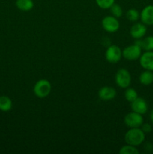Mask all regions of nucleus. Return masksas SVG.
Wrapping results in <instances>:
<instances>
[{
	"label": "nucleus",
	"instance_id": "obj_1",
	"mask_svg": "<svg viewBox=\"0 0 153 154\" xmlns=\"http://www.w3.org/2000/svg\"><path fill=\"white\" fill-rule=\"evenodd\" d=\"M145 139L146 133L140 128H130L124 135V141L126 144L135 147L141 145L145 141Z\"/></svg>",
	"mask_w": 153,
	"mask_h": 154
},
{
	"label": "nucleus",
	"instance_id": "obj_2",
	"mask_svg": "<svg viewBox=\"0 0 153 154\" xmlns=\"http://www.w3.org/2000/svg\"><path fill=\"white\" fill-rule=\"evenodd\" d=\"M52 90V85L46 79L38 80L33 87V92L35 96L40 99L46 98L50 94Z\"/></svg>",
	"mask_w": 153,
	"mask_h": 154
},
{
	"label": "nucleus",
	"instance_id": "obj_3",
	"mask_svg": "<svg viewBox=\"0 0 153 154\" xmlns=\"http://www.w3.org/2000/svg\"><path fill=\"white\" fill-rule=\"evenodd\" d=\"M115 81L116 85L122 89H126L131 84V75L126 69H120L117 71L115 75Z\"/></svg>",
	"mask_w": 153,
	"mask_h": 154
},
{
	"label": "nucleus",
	"instance_id": "obj_4",
	"mask_svg": "<svg viewBox=\"0 0 153 154\" xmlns=\"http://www.w3.org/2000/svg\"><path fill=\"white\" fill-rule=\"evenodd\" d=\"M122 57V51L118 46L112 45L106 48L105 51V58L106 61L112 64H116L121 60Z\"/></svg>",
	"mask_w": 153,
	"mask_h": 154
},
{
	"label": "nucleus",
	"instance_id": "obj_5",
	"mask_svg": "<svg viewBox=\"0 0 153 154\" xmlns=\"http://www.w3.org/2000/svg\"><path fill=\"white\" fill-rule=\"evenodd\" d=\"M142 48L136 44L129 45L122 51V57L129 61H135L139 60L142 55Z\"/></svg>",
	"mask_w": 153,
	"mask_h": 154
},
{
	"label": "nucleus",
	"instance_id": "obj_6",
	"mask_svg": "<svg viewBox=\"0 0 153 154\" xmlns=\"http://www.w3.org/2000/svg\"><path fill=\"white\" fill-rule=\"evenodd\" d=\"M142 115L132 111L125 115L124 118V124L129 128H140L144 123Z\"/></svg>",
	"mask_w": 153,
	"mask_h": 154
},
{
	"label": "nucleus",
	"instance_id": "obj_7",
	"mask_svg": "<svg viewBox=\"0 0 153 154\" xmlns=\"http://www.w3.org/2000/svg\"><path fill=\"white\" fill-rule=\"evenodd\" d=\"M101 25L105 31L110 33L117 32L120 27L118 18L115 17L112 15L104 17L101 21Z\"/></svg>",
	"mask_w": 153,
	"mask_h": 154
},
{
	"label": "nucleus",
	"instance_id": "obj_8",
	"mask_svg": "<svg viewBox=\"0 0 153 154\" xmlns=\"http://www.w3.org/2000/svg\"><path fill=\"white\" fill-rule=\"evenodd\" d=\"M147 32L146 25L141 23H135L130 29V35L133 38L140 39L146 35Z\"/></svg>",
	"mask_w": 153,
	"mask_h": 154
},
{
	"label": "nucleus",
	"instance_id": "obj_9",
	"mask_svg": "<svg viewBox=\"0 0 153 154\" xmlns=\"http://www.w3.org/2000/svg\"><path fill=\"white\" fill-rule=\"evenodd\" d=\"M141 67L145 70L153 72V51H145L139 59Z\"/></svg>",
	"mask_w": 153,
	"mask_h": 154
},
{
	"label": "nucleus",
	"instance_id": "obj_10",
	"mask_svg": "<svg viewBox=\"0 0 153 154\" xmlns=\"http://www.w3.org/2000/svg\"><path fill=\"white\" fill-rule=\"evenodd\" d=\"M140 19L145 25H153V5H148L142 8L140 12Z\"/></svg>",
	"mask_w": 153,
	"mask_h": 154
},
{
	"label": "nucleus",
	"instance_id": "obj_11",
	"mask_svg": "<svg viewBox=\"0 0 153 154\" xmlns=\"http://www.w3.org/2000/svg\"><path fill=\"white\" fill-rule=\"evenodd\" d=\"M130 107H131L132 111H134L142 115L145 114L148 111V104L146 101L143 98L139 97V96L131 102Z\"/></svg>",
	"mask_w": 153,
	"mask_h": 154
},
{
	"label": "nucleus",
	"instance_id": "obj_12",
	"mask_svg": "<svg viewBox=\"0 0 153 154\" xmlns=\"http://www.w3.org/2000/svg\"><path fill=\"white\" fill-rule=\"evenodd\" d=\"M116 96V90L115 88L109 86L101 87L98 91V97L102 101L107 102L115 99Z\"/></svg>",
	"mask_w": 153,
	"mask_h": 154
},
{
	"label": "nucleus",
	"instance_id": "obj_13",
	"mask_svg": "<svg viewBox=\"0 0 153 154\" xmlns=\"http://www.w3.org/2000/svg\"><path fill=\"white\" fill-rule=\"evenodd\" d=\"M137 45H139L142 50L145 51H153V36L148 35L144 38L136 39L134 42Z\"/></svg>",
	"mask_w": 153,
	"mask_h": 154
},
{
	"label": "nucleus",
	"instance_id": "obj_14",
	"mask_svg": "<svg viewBox=\"0 0 153 154\" xmlns=\"http://www.w3.org/2000/svg\"><path fill=\"white\" fill-rule=\"evenodd\" d=\"M139 81L141 84L144 86H148L153 84V72L149 70H145L140 75Z\"/></svg>",
	"mask_w": 153,
	"mask_h": 154
},
{
	"label": "nucleus",
	"instance_id": "obj_15",
	"mask_svg": "<svg viewBox=\"0 0 153 154\" xmlns=\"http://www.w3.org/2000/svg\"><path fill=\"white\" fill-rule=\"evenodd\" d=\"M16 8L22 11H29L34 8L33 0H16Z\"/></svg>",
	"mask_w": 153,
	"mask_h": 154
},
{
	"label": "nucleus",
	"instance_id": "obj_16",
	"mask_svg": "<svg viewBox=\"0 0 153 154\" xmlns=\"http://www.w3.org/2000/svg\"><path fill=\"white\" fill-rule=\"evenodd\" d=\"M12 106H13L12 100L8 96H0V111L3 112H8L11 110Z\"/></svg>",
	"mask_w": 153,
	"mask_h": 154
},
{
	"label": "nucleus",
	"instance_id": "obj_17",
	"mask_svg": "<svg viewBox=\"0 0 153 154\" xmlns=\"http://www.w3.org/2000/svg\"><path fill=\"white\" fill-rule=\"evenodd\" d=\"M126 18L130 22L136 23L140 19V13L135 8H130L127 11L125 14Z\"/></svg>",
	"mask_w": 153,
	"mask_h": 154
},
{
	"label": "nucleus",
	"instance_id": "obj_18",
	"mask_svg": "<svg viewBox=\"0 0 153 154\" xmlns=\"http://www.w3.org/2000/svg\"><path fill=\"white\" fill-rule=\"evenodd\" d=\"M138 97V93L135 89L131 87H128L126 88L124 92V98L128 102L131 103L133 101H134Z\"/></svg>",
	"mask_w": 153,
	"mask_h": 154
},
{
	"label": "nucleus",
	"instance_id": "obj_19",
	"mask_svg": "<svg viewBox=\"0 0 153 154\" xmlns=\"http://www.w3.org/2000/svg\"><path fill=\"white\" fill-rule=\"evenodd\" d=\"M120 154H139L140 151L136 147L130 144H126V145L122 146L119 150Z\"/></svg>",
	"mask_w": 153,
	"mask_h": 154
},
{
	"label": "nucleus",
	"instance_id": "obj_20",
	"mask_svg": "<svg viewBox=\"0 0 153 154\" xmlns=\"http://www.w3.org/2000/svg\"><path fill=\"white\" fill-rule=\"evenodd\" d=\"M110 10L111 14L116 18H120L123 14L122 8V7L118 4L114 3V4L110 8Z\"/></svg>",
	"mask_w": 153,
	"mask_h": 154
},
{
	"label": "nucleus",
	"instance_id": "obj_21",
	"mask_svg": "<svg viewBox=\"0 0 153 154\" xmlns=\"http://www.w3.org/2000/svg\"><path fill=\"white\" fill-rule=\"evenodd\" d=\"M96 4L102 9H110L115 3V0H95Z\"/></svg>",
	"mask_w": 153,
	"mask_h": 154
},
{
	"label": "nucleus",
	"instance_id": "obj_22",
	"mask_svg": "<svg viewBox=\"0 0 153 154\" xmlns=\"http://www.w3.org/2000/svg\"><path fill=\"white\" fill-rule=\"evenodd\" d=\"M141 129L143 131V132L146 133H150V132L152 131V126L151 124L148 123H143L142 125H141L140 127Z\"/></svg>",
	"mask_w": 153,
	"mask_h": 154
},
{
	"label": "nucleus",
	"instance_id": "obj_23",
	"mask_svg": "<svg viewBox=\"0 0 153 154\" xmlns=\"http://www.w3.org/2000/svg\"><path fill=\"white\" fill-rule=\"evenodd\" d=\"M150 119H151L152 122L153 123V108H152V110L151 111V112H150Z\"/></svg>",
	"mask_w": 153,
	"mask_h": 154
}]
</instances>
